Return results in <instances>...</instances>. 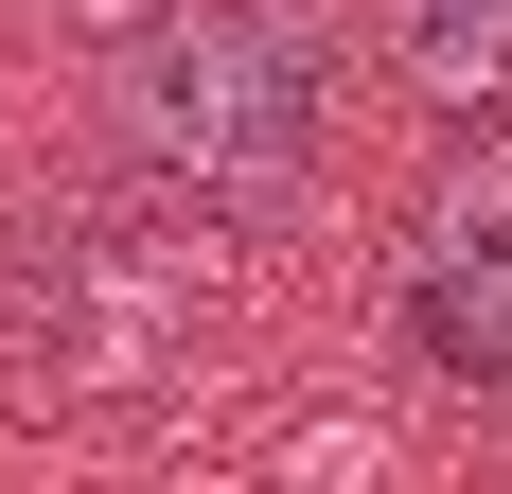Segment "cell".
<instances>
[{
    "instance_id": "obj_1",
    "label": "cell",
    "mask_w": 512,
    "mask_h": 494,
    "mask_svg": "<svg viewBox=\"0 0 512 494\" xmlns=\"http://www.w3.org/2000/svg\"><path fill=\"white\" fill-rule=\"evenodd\" d=\"M336 142V71H318L301 0H159L142 36L106 53V159L195 230L283 212Z\"/></svg>"
},
{
    "instance_id": "obj_2",
    "label": "cell",
    "mask_w": 512,
    "mask_h": 494,
    "mask_svg": "<svg viewBox=\"0 0 512 494\" xmlns=\"http://www.w3.org/2000/svg\"><path fill=\"white\" fill-rule=\"evenodd\" d=\"M371 53L442 124H512V0H371Z\"/></svg>"
}]
</instances>
